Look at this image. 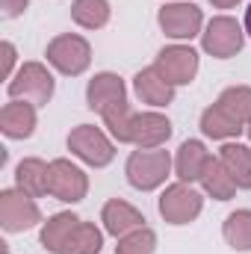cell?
<instances>
[{"label": "cell", "mask_w": 251, "mask_h": 254, "mask_svg": "<svg viewBox=\"0 0 251 254\" xmlns=\"http://www.w3.org/2000/svg\"><path fill=\"white\" fill-rule=\"evenodd\" d=\"M175 172V157L166 148H136L125 163L127 184L139 192L160 190Z\"/></svg>", "instance_id": "1"}, {"label": "cell", "mask_w": 251, "mask_h": 254, "mask_svg": "<svg viewBox=\"0 0 251 254\" xmlns=\"http://www.w3.org/2000/svg\"><path fill=\"white\" fill-rule=\"evenodd\" d=\"M71 157H77L80 163L92 166V169H107L116 160V139L95 125H77L71 127L68 139H65Z\"/></svg>", "instance_id": "2"}, {"label": "cell", "mask_w": 251, "mask_h": 254, "mask_svg": "<svg viewBox=\"0 0 251 254\" xmlns=\"http://www.w3.org/2000/svg\"><path fill=\"white\" fill-rule=\"evenodd\" d=\"M6 92H9V101H30L36 107H48L57 92V80L48 65L33 60L15 71V77L6 83Z\"/></svg>", "instance_id": "3"}, {"label": "cell", "mask_w": 251, "mask_h": 254, "mask_svg": "<svg viewBox=\"0 0 251 254\" xmlns=\"http://www.w3.org/2000/svg\"><path fill=\"white\" fill-rule=\"evenodd\" d=\"M45 57H48V65L63 77H80L92 65V45L80 33H60L48 42Z\"/></svg>", "instance_id": "4"}, {"label": "cell", "mask_w": 251, "mask_h": 254, "mask_svg": "<svg viewBox=\"0 0 251 254\" xmlns=\"http://www.w3.org/2000/svg\"><path fill=\"white\" fill-rule=\"evenodd\" d=\"M246 48V27L231 15H216L204 24L201 51L213 60H231Z\"/></svg>", "instance_id": "5"}, {"label": "cell", "mask_w": 251, "mask_h": 254, "mask_svg": "<svg viewBox=\"0 0 251 254\" xmlns=\"http://www.w3.org/2000/svg\"><path fill=\"white\" fill-rule=\"evenodd\" d=\"M157 210L175 228L192 225L201 216V210H204V192L195 190V184H184V181L169 184L163 190V195H160V201H157Z\"/></svg>", "instance_id": "6"}, {"label": "cell", "mask_w": 251, "mask_h": 254, "mask_svg": "<svg viewBox=\"0 0 251 254\" xmlns=\"http://www.w3.org/2000/svg\"><path fill=\"white\" fill-rule=\"evenodd\" d=\"M198 68H201L198 51H195L192 45H184V42L166 45V48H160V54L154 57V71H157L166 83H172L175 89L189 86V83L195 80Z\"/></svg>", "instance_id": "7"}, {"label": "cell", "mask_w": 251, "mask_h": 254, "mask_svg": "<svg viewBox=\"0 0 251 254\" xmlns=\"http://www.w3.org/2000/svg\"><path fill=\"white\" fill-rule=\"evenodd\" d=\"M160 30L175 42H192L204 33V12L189 0H169L157 12Z\"/></svg>", "instance_id": "8"}, {"label": "cell", "mask_w": 251, "mask_h": 254, "mask_svg": "<svg viewBox=\"0 0 251 254\" xmlns=\"http://www.w3.org/2000/svg\"><path fill=\"white\" fill-rule=\"evenodd\" d=\"M42 222L45 219H42V210H39L33 195H27L18 187L0 192V228L6 234H24Z\"/></svg>", "instance_id": "9"}, {"label": "cell", "mask_w": 251, "mask_h": 254, "mask_svg": "<svg viewBox=\"0 0 251 254\" xmlns=\"http://www.w3.org/2000/svg\"><path fill=\"white\" fill-rule=\"evenodd\" d=\"M51 195L63 204H80L89 195V175L65 157L51 160Z\"/></svg>", "instance_id": "10"}, {"label": "cell", "mask_w": 251, "mask_h": 254, "mask_svg": "<svg viewBox=\"0 0 251 254\" xmlns=\"http://www.w3.org/2000/svg\"><path fill=\"white\" fill-rule=\"evenodd\" d=\"M127 101V86L116 71H98L86 83V107L98 116H104L110 107Z\"/></svg>", "instance_id": "11"}, {"label": "cell", "mask_w": 251, "mask_h": 254, "mask_svg": "<svg viewBox=\"0 0 251 254\" xmlns=\"http://www.w3.org/2000/svg\"><path fill=\"white\" fill-rule=\"evenodd\" d=\"M175 127L172 122L157 113V110H145L133 116V130H130V145L136 148H166V142L172 139Z\"/></svg>", "instance_id": "12"}, {"label": "cell", "mask_w": 251, "mask_h": 254, "mask_svg": "<svg viewBox=\"0 0 251 254\" xmlns=\"http://www.w3.org/2000/svg\"><path fill=\"white\" fill-rule=\"evenodd\" d=\"M101 222H104V231L116 240H122L127 234L145 228V216L125 198H110L104 207H101Z\"/></svg>", "instance_id": "13"}, {"label": "cell", "mask_w": 251, "mask_h": 254, "mask_svg": "<svg viewBox=\"0 0 251 254\" xmlns=\"http://www.w3.org/2000/svg\"><path fill=\"white\" fill-rule=\"evenodd\" d=\"M39 125V107L30 101H9L0 110V130L6 139H30Z\"/></svg>", "instance_id": "14"}, {"label": "cell", "mask_w": 251, "mask_h": 254, "mask_svg": "<svg viewBox=\"0 0 251 254\" xmlns=\"http://www.w3.org/2000/svg\"><path fill=\"white\" fill-rule=\"evenodd\" d=\"M133 92H136V98H139L142 104H148L151 110H163V107L175 104V95H178V89H175L172 83H166V80L154 71V65L136 71V77H133Z\"/></svg>", "instance_id": "15"}, {"label": "cell", "mask_w": 251, "mask_h": 254, "mask_svg": "<svg viewBox=\"0 0 251 254\" xmlns=\"http://www.w3.org/2000/svg\"><path fill=\"white\" fill-rule=\"evenodd\" d=\"M210 160H213V154L207 151V145H204L201 139H187V142H181V148H178V154H175V175H178V181H184V184H198Z\"/></svg>", "instance_id": "16"}, {"label": "cell", "mask_w": 251, "mask_h": 254, "mask_svg": "<svg viewBox=\"0 0 251 254\" xmlns=\"http://www.w3.org/2000/svg\"><path fill=\"white\" fill-rule=\"evenodd\" d=\"M15 187L33 198L51 195V163H45L39 157H24L15 166Z\"/></svg>", "instance_id": "17"}, {"label": "cell", "mask_w": 251, "mask_h": 254, "mask_svg": "<svg viewBox=\"0 0 251 254\" xmlns=\"http://www.w3.org/2000/svg\"><path fill=\"white\" fill-rule=\"evenodd\" d=\"M201 133L207 136V139H216V142H234V139H240L243 133H246V125L243 122H237L228 110H222L219 104H210L204 113H201Z\"/></svg>", "instance_id": "18"}, {"label": "cell", "mask_w": 251, "mask_h": 254, "mask_svg": "<svg viewBox=\"0 0 251 254\" xmlns=\"http://www.w3.org/2000/svg\"><path fill=\"white\" fill-rule=\"evenodd\" d=\"M222 166L228 169V175L234 178L237 190H251V145L246 142H222L219 154Z\"/></svg>", "instance_id": "19"}, {"label": "cell", "mask_w": 251, "mask_h": 254, "mask_svg": "<svg viewBox=\"0 0 251 254\" xmlns=\"http://www.w3.org/2000/svg\"><path fill=\"white\" fill-rule=\"evenodd\" d=\"M80 225V216L71 213V210H60L54 216H48L42 222V231H39V243L48 254H60L63 243L71 237V231Z\"/></svg>", "instance_id": "20"}, {"label": "cell", "mask_w": 251, "mask_h": 254, "mask_svg": "<svg viewBox=\"0 0 251 254\" xmlns=\"http://www.w3.org/2000/svg\"><path fill=\"white\" fill-rule=\"evenodd\" d=\"M198 184H201V192L207 198H213V201H231L237 195V184H234V178L228 175V169L222 166L219 157H213L207 163V169H204Z\"/></svg>", "instance_id": "21"}, {"label": "cell", "mask_w": 251, "mask_h": 254, "mask_svg": "<svg viewBox=\"0 0 251 254\" xmlns=\"http://www.w3.org/2000/svg\"><path fill=\"white\" fill-rule=\"evenodd\" d=\"M104 234L107 231H101L95 222L80 219V225L71 231V237L63 243L60 254H101V249H104Z\"/></svg>", "instance_id": "22"}, {"label": "cell", "mask_w": 251, "mask_h": 254, "mask_svg": "<svg viewBox=\"0 0 251 254\" xmlns=\"http://www.w3.org/2000/svg\"><path fill=\"white\" fill-rule=\"evenodd\" d=\"M113 18L110 0H74L71 3V21L83 30H104Z\"/></svg>", "instance_id": "23"}, {"label": "cell", "mask_w": 251, "mask_h": 254, "mask_svg": "<svg viewBox=\"0 0 251 254\" xmlns=\"http://www.w3.org/2000/svg\"><path fill=\"white\" fill-rule=\"evenodd\" d=\"M222 237L234 252H251V210H234L222 222Z\"/></svg>", "instance_id": "24"}, {"label": "cell", "mask_w": 251, "mask_h": 254, "mask_svg": "<svg viewBox=\"0 0 251 254\" xmlns=\"http://www.w3.org/2000/svg\"><path fill=\"white\" fill-rule=\"evenodd\" d=\"M216 104L222 110H228L237 122H243V125L251 122V86H228L216 98Z\"/></svg>", "instance_id": "25"}, {"label": "cell", "mask_w": 251, "mask_h": 254, "mask_svg": "<svg viewBox=\"0 0 251 254\" xmlns=\"http://www.w3.org/2000/svg\"><path fill=\"white\" fill-rule=\"evenodd\" d=\"M133 110H130V104L122 101V104H116V107H110L101 119H104V127H107V133L116 139V142H130V130H133Z\"/></svg>", "instance_id": "26"}, {"label": "cell", "mask_w": 251, "mask_h": 254, "mask_svg": "<svg viewBox=\"0 0 251 254\" xmlns=\"http://www.w3.org/2000/svg\"><path fill=\"white\" fill-rule=\"evenodd\" d=\"M154 252H157V234L148 225L122 237L119 246H116V254H154Z\"/></svg>", "instance_id": "27"}, {"label": "cell", "mask_w": 251, "mask_h": 254, "mask_svg": "<svg viewBox=\"0 0 251 254\" xmlns=\"http://www.w3.org/2000/svg\"><path fill=\"white\" fill-rule=\"evenodd\" d=\"M0 57H3V63H0V77H3V80H12L15 71L21 68V65H18V51H15V45H12V42H0Z\"/></svg>", "instance_id": "28"}, {"label": "cell", "mask_w": 251, "mask_h": 254, "mask_svg": "<svg viewBox=\"0 0 251 254\" xmlns=\"http://www.w3.org/2000/svg\"><path fill=\"white\" fill-rule=\"evenodd\" d=\"M27 6H30V0H0V15H3L6 21H12V18L24 15Z\"/></svg>", "instance_id": "29"}, {"label": "cell", "mask_w": 251, "mask_h": 254, "mask_svg": "<svg viewBox=\"0 0 251 254\" xmlns=\"http://www.w3.org/2000/svg\"><path fill=\"white\" fill-rule=\"evenodd\" d=\"M213 3V9H234L237 3H243V0H210Z\"/></svg>", "instance_id": "30"}, {"label": "cell", "mask_w": 251, "mask_h": 254, "mask_svg": "<svg viewBox=\"0 0 251 254\" xmlns=\"http://www.w3.org/2000/svg\"><path fill=\"white\" fill-rule=\"evenodd\" d=\"M243 27H246V36H251V0H249V9H246V21H243Z\"/></svg>", "instance_id": "31"}, {"label": "cell", "mask_w": 251, "mask_h": 254, "mask_svg": "<svg viewBox=\"0 0 251 254\" xmlns=\"http://www.w3.org/2000/svg\"><path fill=\"white\" fill-rule=\"evenodd\" d=\"M246 136H249V139H251V122H249V125H246Z\"/></svg>", "instance_id": "32"}, {"label": "cell", "mask_w": 251, "mask_h": 254, "mask_svg": "<svg viewBox=\"0 0 251 254\" xmlns=\"http://www.w3.org/2000/svg\"><path fill=\"white\" fill-rule=\"evenodd\" d=\"M166 3H169V0H166Z\"/></svg>", "instance_id": "33"}]
</instances>
